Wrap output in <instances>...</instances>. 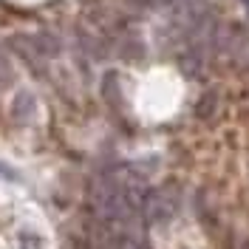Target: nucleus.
Segmentation results:
<instances>
[{
	"label": "nucleus",
	"instance_id": "2",
	"mask_svg": "<svg viewBox=\"0 0 249 249\" xmlns=\"http://www.w3.org/2000/svg\"><path fill=\"white\" fill-rule=\"evenodd\" d=\"M9 46L15 54H20V60H26L31 68H43V54H40V48L34 43V37H26V34H15L12 40H9Z\"/></svg>",
	"mask_w": 249,
	"mask_h": 249
},
{
	"label": "nucleus",
	"instance_id": "1",
	"mask_svg": "<svg viewBox=\"0 0 249 249\" xmlns=\"http://www.w3.org/2000/svg\"><path fill=\"white\" fill-rule=\"evenodd\" d=\"M178 210V193L173 187H159L153 193L144 196V204H142V213L147 215V221L153 224H161V221H170Z\"/></svg>",
	"mask_w": 249,
	"mask_h": 249
},
{
	"label": "nucleus",
	"instance_id": "5",
	"mask_svg": "<svg viewBox=\"0 0 249 249\" xmlns=\"http://www.w3.org/2000/svg\"><path fill=\"white\" fill-rule=\"evenodd\" d=\"M20 241H23V247L26 249H43V241H40L37 235H31V232H23L20 235Z\"/></svg>",
	"mask_w": 249,
	"mask_h": 249
},
{
	"label": "nucleus",
	"instance_id": "4",
	"mask_svg": "<svg viewBox=\"0 0 249 249\" xmlns=\"http://www.w3.org/2000/svg\"><path fill=\"white\" fill-rule=\"evenodd\" d=\"M34 43H37V48H40V54L43 57H57L60 54V43H57V37L54 34H48V31H43V34H34Z\"/></svg>",
	"mask_w": 249,
	"mask_h": 249
},
{
	"label": "nucleus",
	"instance_id": "3",
	"mask_svg": "<svg viewBox=\"0 0 249 249\" xmlns=\"http://www.w3.org/2000/svg\"><path fill=\"white\" fill-rule=\"evenodd\" d=\"M12 113H15V119L20 122H26L31 113H34V96L29 91H20L15 96V105H12Z\"/></svg>",
	"mask_w": 249,
	"mask_h": 249
},
{
	"label": "nucleus",
	"instance_id": "6",
	"mask_svg": "<svg viewBox=\"0 0 249 249\" xmlns=\"http://www.w3.org/2000/svg\"><path fill=\"white\" fill-rule=\"evenodd\" d=\"M144 6H161V3H170V0H139Z\"/></svg>",
	"mask_w": 249,
	"mask_h": 249
}]
</instances>
